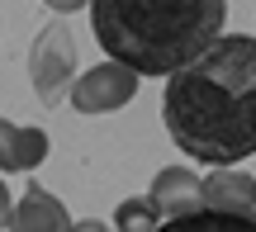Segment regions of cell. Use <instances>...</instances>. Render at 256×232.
Returning a JSON list of instances; mask_svg holds the SVG:
<instances>
[{"instance_id":"277c9868","label":"cell","mask_w":256,"mask_h":232,"mask_svg":"<svg viewBox=\"0 0 256 232\" xmlns=\"http://www.w3.org/2000/svg\"><path fill=\"white\" fill-rule=\"evenodd\" d=\"M133 95H138V71L128 62H119V57H110V62L76 76L66 100H72L76 114H110V109H124Z\"/></svg>"},{"instance_id":"52a82bcc","label":"cell","mask_w":256,"mask_h":232,"mask_svg":"<svg viewBox=\"0 0 256 232\" xmlns=\"http://www.w3.org/2000/svg\"><path fill=\"white\" fill-rule=\"evenodd\" d=\"M10 228H19V232H38V228H48V232H66V228H72V214H66L62 199L48 195L43 185H28L24 199L10 209Z\"/></svg>"},{"instance_id":"8fae6325","label":"cell","mask_w":256,"mask_h":232,"mask_svg":"<svg viewBox=\"0 0 256 232\" xmlns=\"http://www.w3.org/2000/svg\"><path fill=\"white\" fill-rule=\"evenodd\" d=\"M10 209L14 204H10V190H5V180H0V228H10Z\"/></svg>"},{"instance_id":"3957f363","label":"cell","mask_w":256,"mask_h":232,"mask_svg":"<svg viewBox=\"0 0 256 232\" xmlns=\"http://www.w3.org/2000/svg\"><path fill=\"white\" fill-rule=\"evenodd\" d=\"M28 81H34V95L43 100V109L66 100V90L76 81V47H72V33H66L62 19L48 24L34 38V47H28Z\"/></svg>"},{"instance_id":"ba28073f","label":"cell","mask_w":256,"mask_h":232,"mask_svg":"<svg viewBox=\"0 0 256 232\" xmlns=\"http://www.w3.org/2000/svg\"><path fill=\"white\" fill-rule=\"evenodd\" d=\"M48 157V133L43 128H19V123L0 119V171H34Z\"/></svg>"},{"instance_id":"5b68a950","label":"cell","mask_w":256,"mask_h":232,"mask_svg":"<svg viewBox=\"0 0 256 232\" xmlns=\"http://www.w3.org/2000/svg\"><path fill=\"white\" fill-rule=\"evenodd\" d=\"M147 199H152V209L162 214V223H171V218H185V214H194V209H204V185H200L194 171L166 166V171H156Z\"/></svg>"},{"instance_id":"9c48e42d","label":"cell","mask_w":256,"mask_h":232,"mask_svg":"<svg viewBox=\"0 0 256 232\" xmlns=\"http://www.w3.org/2000/svg\"><path fill=\"white\" fill-rule=\"evenodd\" d=\"M114 228H124V232H156L162 228V214L152 209V199H124V204L114 209Z\"/></svg>"},{"instance_id":"7a4b0ae2","label":"cell","mask_w":256,"mask_h":232,"mask_svg":"<svg viewBox=\"0 0 256 232\" xmlns=\"http://www.w3.org/2000/svg\"><path fill=\"white\" fill-rule=\"evenodd\" d=\"M228 0H90L95 38L138 76H171L223 33Z\"/></svg>"},{"instance_id":"6da1fadb","label":"cell","mask_w":256,"mask_h":232,"mask_svg":"<svg viewBox=\"0 0 256 232\" xmlns=\"http://www.w3.org/2000/svg\"><path fill=\"white\" fill-rule=\"evenodd\" d=\"M166 133L200 166H238L256 157V38H214L171 71Z\"/></svg>"},{"instance_id":"8992f818","label":"cell","mask_w":256,"mask_h":232,"mask_svg":"<svg viewBox=\"0 0 256 232\" xmlns=\"http://www.w3.org/2000/svg\"><path fill=\"white\" fill-rule=\"evenodd\" d=\"M200 185H204V209H228V214L256 223V176L214 171V176H204Z\"/></svg>"},{"instance_id":"30bf717a","label":"cell","mask_w":256,"mask_h":232,"mask_svg":"<svg viewBox=\"0 0 256 232\" xmlns=\"http://www.w3.org/2000/svg\"><path fill=\"white\" fill-rule=\"evenodd\" d=\"M48 9H57V14H72V9H81V5H90V0H43Z\"/></svg>"}]
</instances>
